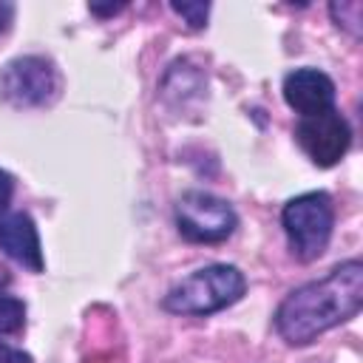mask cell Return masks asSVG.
I'll return each mask as SVG.
<instances>
[{
	"label": "cell",
	"instance_id": "6da1fadb",
	"mask_svg": "<svg viewBox=\"0 0 363 363\" xmlns=\"http://www.w3.org/2000/svg\"><path fill=\"white\" fill-rule=\"evenodd\" d=\"M360 306L363 264L352 258L337 264L326 278L292 289L275 312V329L289 346H306L318 335L354 318Z\"/></svg>",
	"mask_w": 363,
	"mask_h": 363
},
{
	"label": "cell",
	"instance_id": "7a4b0ae2",
	"mask_svg": "<svg viewBox=\"0 0 363 363\" xmlns=\"http://www.w3.org/2000/svg\"><path fill=\"white\" fill-rule=\"evenodd\" d=\"M247 289L244 272L233 264H210L182 278L164 298L162 306L173 315H213L235 303Z\"/></svg>",
	"mask_w": 363,
	"mask_h": 363
},
{
	"label": "cell",
	"instance_id": "3957f363",
	"mask_svg": "<svg viewBox=\"0 0 363 363\" xmlns=\"http://www.w3.org/2000/svg\"><path fill=\"white\" fill-rule=\"evenodd\" d=\"M281 224L289 238L292 255L298 261H315L318 255H323L335 227V207L329 193L312 190L289 199L281 210Z\"/></svg>",
	"mask_w": 363,
	"mask_h": 363
},
{
	"label": "cell",
	"instance_id": "277c9868",
	"mask_svg": "<svg viewBox=\"0 0 363 363\" xmlns=\"http://www.w3.org/2000/svg\"><path fill=\"white\" fill-rule=\"evenodd\" d=\"M235 224H238L235 210L213 193L187 190L176 201V227L187 241H196V244L224 241L227 235H233Z\"/></svg>",
	"mask_w": 363,
	"mask_h": 363
},
{
	"label": "cell",
	"instance_id": "5b68a950",
	"mask_svg": "<svg viewBox=\"0 0 363 363\" xmlns=\"http://www.w3.org/2000/svg\"><path fill=\"white\" fill-rule=\"evenodd\" d=\"M0 94L14 108H40L60 94V74L45 57H17L0 71Z\"/></svg>",
	"mask_w": 363,
	"mask_h": 363
},
{
	"label": "cell",
	"instance_id": "8992f818",
	"mask_svg": "<svg viewBox=\"0 0 363 363\" xmlns=\"http://www.w3.org/2000/svg\"><path fill=\"white\" fill-rule=\"evenodd\" d=\"M295 136H298V145L303 147V153L318 167L337 164L352 145V128L343 119V113H337L335 108L315 113V116H303L295 128Z\"/></svg>",
	"mask_w": 363,
	"mask_h": 363
},
{
	"label": "cell",
	"instance_id": "52a82bcc",
	"mask_svg": "<svg viewBox=\"0 0 363 363\" xmlns=\"http://www.w3.org/2000/svg\"><path fill=\"white\" fill-rule=\"evenodd\" d=\"M284 99L301 116L335 108V82L318 68H295L284 77Z\"/></svg>",
	"mask_w": 363,
	"mask_h": 363
},
{
	"label": "cell",
	"instance_id": "ba28073f",
	"mask_svg": "<svg viewBox=\"0 0 363 363\" xmlns=\"http://www.w3.org/2000/svg\"><path fill=\"white\" fill-rule=\"evenodd\" d=\"M0 252L31 272H43L45 267L43 247H40V235L28 213L0 216Z\"/></svg>",
	"mask_w": 363,
	"mask_h": 363
},
{
	"label": "cell",
	"instance_id": "9c48e42d",
	"mask_svg": "<svg viewBox=\"0 0 363 363\" xmlns=\"http://www.w3.org/2000/svg\"><path fill=\"white\" fill-rule=\"evenodd\" d=\"M26 326V303L9 292H0V335H17Z\"/></svg>",
	"mask_w": 363,
	"mask_h": 363
},
{
	"label": "cell",
	"instance_id": "30bf717a",
	"mask_svg": "<svg viewBox=\"0 0 363 363\" xmlns=\"http://www.w3.org/2000/svg\"><path fill=\"white\" fill-rule=\"evenodd\" d=\"M170 9L193 28V31H199V28H204L207 26V14H210V3H201V0H187V3H170Z\"/></svg>",
	"mask_w": 363,
	"mask_h": 363
},
{
	"label": "cell",
	"instance_id": "8fae6325",
	"mask_svg": "<svg viewBox=\"0 0 363 363\" xmlns=\"http://www.w3.org/2000/svg\"><path fill=\"white\" fill-rule=\"evenodd\" d=\"M329 11H332V17H335L337 26H343L354 37H360V14H363V6L357 0H352V3H332Z\"/></svg>",
	"mask_w": 363,
	"mask_h": 363
},
{
	"label": "cell",
	"instance_id": "7c38bea8",
	"mask_svg": "<svg viewBox=\"0 0 363 363\" xmlns=\"http://www.w3.org/2000/svg\"><path fill=\"white\" fill-rule=\"evenodd\" d=\"M0 363H34V360H31L28 352L14 349V346H9L6 340H0Z\"/></svg>",
	"mask_w": 363,
	"mask_h": 363
},
{
	"label": "cell",
	"instance_id": "4fadbf2b",
	"mask_svg": "<svg viewBox=\"0 0 363 363\" xmlns=\"http://www.w3.org/2000/svg\"><path fill=\"white\" fill-rule=\"evenodd\" d=\"M11 196H14V179L6 170H0V213H6Z\"/></svg>",
	"mask_w": 363,
	"mask_h": 363
},
{
	"label": "cell",
	"instance_id": "5bb4252c",
	"mask_svg": "<svg viewBox=\"0 0 363 363\" xmlns=\"http://www.w3.org/2000/svg\"><path fill=\"white\" fill-rule=\"evenodd\" d=\"M88 9H91V14H99V17H111V14L122 11V9H125V3H111V6H99V3H91Z\"/></svg>",
	"mask_w": 363,
	"mask_h": 363
},
{
	"label": "cell",
	"instance_id": "9a60e30c",
	"mask_svg": "<svg viewBox=\"0 0 363 363\" xmlns=\"http://www.w3.org/2000/svg\"><path fill=\"white\" fill-rule=\"evenodd\" d=\"M9 17H11V6H9V3H0V31L9 26V23H6Z\"/></svg>",
	"mask_w": 363,
	"mask_h": 363
}]
</instances>
